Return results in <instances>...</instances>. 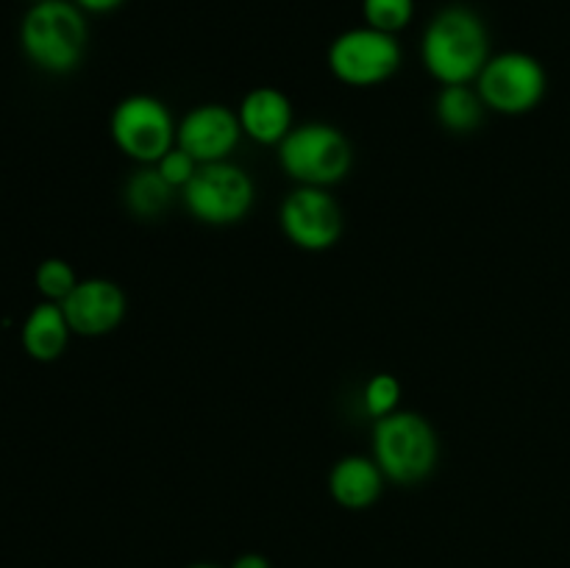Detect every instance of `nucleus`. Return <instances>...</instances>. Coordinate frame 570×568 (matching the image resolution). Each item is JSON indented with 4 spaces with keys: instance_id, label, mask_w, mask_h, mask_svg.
I'll return each mask as SVG.
<instances>
[{
    "instance_id": "f257e3e1",
    "label": "nucleus",
    "mask_w": 570,
    "mask_h": 568,
    "mask_svg": "<svg viewBox=\"0 0 570 568\" xmlns=\"http://www.w3.org/2000/svg\"><path fill=\"white\" fill-rule=\"evenodd\" d=\"M426 70L443 87L479 78L490 61V33L482 17L468 6H445L423 33Z\"/></svg>"
},
{
    "instance_id": "f03ea898",
    "label": "nucleus",
    "mask_w": 570,
    "mask_h": 568,
    "mask_svg": "<svg viewBox=\"0 0 570 568\" xmlns=\"http://www.w3.org/2000/svg\"><path fill=\"white\" fill-rule=\"evenodd\" d=\"M87 20L70 0H39L26 11L20 45L28 59L48 72H70L87 53Z\"/></svg>"
},
{
    "instance_id": "7ed1b4c3",
    "label": "nucleus",
    "mask_w": 570,
    "mask_h": 568,
    "mask_svg": "<svg viewBox=\"0 0 570 568\" xmlns=\"http://www.w3.org/2000/svg\"><path fill=\"white\" fill-rule=\"evenodd\" d=\"M373 460L387 479L415 484L434 471L438 434L415 412H390L373 427Z\"/></svg>"
},
{
    "instance_id": "20e7f679",
    "label": "nucleus",
    "mask_w": 570,
    "mask_h": 568,
    "mask_svg": "<svg viewBox=\"0 0 570 568\" xmlns=\"http://www.w3.org/2000/svg\"><path fill=\"white\" fill-rule=\"evenodd\" d=\"M282 167L304 187H328L345 178L354 161V150L343 131L326 123H306L293 128L278 145Z\"/></svg>"
},
{
    "instance_id": "39448f33",
    "label": "nucleus",
    "mask_w": 570,
    "mask_h": 568,
    "mask_svg": "<svg viewBox=\"0 0 570 568\" xmlns=\"http://www.w3.org/2000/svg\"><path fill=\"white\" fill-rule=\"evenodd\" d=\"M184 204L200 223L228 226L248 215L254 204V184L248 173L239 170L237 165L209 161V165H200L184 187Z\"/></svg>"
},
{
    "instance_id": "423d86ee",
    "label": "nucleus",
    "mask_w": 570,
    "mask_h": 568,
    "mask_svg": "<svg viewBox=\"0 0 570 568\" xmlns=\"http://www.w3.org/2000/svg\"><path fill=\"white\" fill-rule=\"evenodd\" d=\"M328 67L351 87H376L401 67V45L393 33L371 26L343 31L328 48Z\"/></svg>"
},
{
    "instance_id": "0eeeda50",
    "label": "nucleus",
    "mask_w": 570,
    "mask_h": 568,
    "mask_svg": "<svg viewBox=\"0 0 570 568\" xmlns=\"http://www.w3.org/2000/svg\"><path fill=\"white\" fill-rule=\"evenodd\" d=\"M476 81V92L482 95L484 106L501 111V115L532 111L546 95L543 65L534 56L521 53V50L490 56Z\"/></svg>"
},
{
    "instance_id": "6e6552de",
    "label": "nucleus",
    "mask_w": 570,
    "mask_h": 568,
    "mask_svg": "<svg viewBox=\"0 0 570 568\" xmlns=\"http://www.w3.org/2000/svg\"><path fill=\"white\" fill-rule=\"evenodd\" d=\"M173 117L161 100L150 95H131L111 115V137L131 159L156 165L176 143Z\"/></svg>"
},
{
    "instance_id": "1a4fd4ad",
    "label": "nucleus",
    "mask_w": 570,
    "mask_h": 568,
    "mask_svg": "<svg viewBox=\"0 0 570 568\" xmlns=\"http://www.w3.org/2000/svg\"><path fill=\"white\" fill-rule=\"evenodd\" d=\"M282 228L298 248L323 251L340 239L343 215L323 187H301L282 204Z\"/></svg>"
},
{
    "instance_id": "9d476101",
    "label": "nucleus",
    "mask_w": 570,
    "mask_h": 568,
    "mask_svg": "<svg viewBox=\"0 0 570 568\" xmlns=\"http://www.w3.org/2000/svg\"><path fill=\"white\" fill-rule=\"evenodd\" d=\"M239 134H243V123L226 106H198L189 111L176 131V145L187 150L189 156L209 165V161H226L228 154L237 148Z\"/></svg>"
},
{
    "instance_id": "9b49d317",
    "label": "nucleus",
    "mask_w": 570,
    "mask_h": 568,
    "mask_svg": "<svg viewBox=\"0 0 570 568\" xmlns=\"http://www.w3.org/2000/svg\"><path fill=\"white\" fill-rule=\"evenodd\" d=\"M67 323L76 334L98 337L111 332L126 315V295L109 278H89L78 282L76 290L61 301Z\"/></svg>"
},
{
    "instance_id": "f8f14e48",
    "label": "nucleus",
    "mask_w": 570,
    "mask_h": 568,
    "mask_svg": "<svg viewBox=\"0 0 570 568\" xmlns=\"http://www.w3.org/2000/svg\"><path fill=\"white\" fill-rule=\"evenodd\" d=\"M239 123H243V131L256 143L282 145L284 137L293 131V106H289L287 95H282L278 89L259 87L243 100Z\"/></svg>"
},
{
    "instance_id": "ddd939ff",
    "label": "nucleus",
    "mask_w": 570,
    "mask_h": 568,
    "mask_svg": "<svg viewBox=\"0 0 570 568\" xmlns=\"http://www.w3.org/2000/svg\"><path fill=\"white\" fill-rule=\"evenodd\" d=\"M382 468L376 466V460H367V457H345L334 466L332 477H328L334 501L348 507V510L371 507L382 496Z\"/></svg>"
},
{
    "instance_id": "4468645a",
    "label": "nucleus",
    "mask_w": 570,
    "mask_h": 568,
    "mask_svg": "<svg viewBox=\"0 0 570 568\" xmlns=\"http://www.w3.org/2000/svg\"><path fill=\"white\" fill-rule=\"evenodd\" d=\"M70 323H67L61 304H39L37 310L28 315L26 326H22V345L33 360H56L65 351L67 337H70Z\"/></svg>"
},
{
    "instance_id": "2eb2a0df",
    "label": "nucleus",
    "mask_w": 570,
    "mask_h": 568,
    "mask_svg": "<svg viewBox=\"0 0 570 568\" xmlns=\"http://www.w3.org/2000/svg\"><path fill=\"white\" fill-rule=\"evenodd\" d=\"M484 115V100L482 95L473 92L468 84H451L443 87L438 95V120L443 123L449 131L468 134L482 123Z\"/></svg>"
},
{
    "instance_id": "dca6fc26",
    "label": "nucleus",
    "mask_w": 570,
    "mask_h": 568,
    "mask_svg": "<svg viewBox=\"0 0 570 568\" xmlns=\"http://www.w3.org/2000/svg\"><path fill=\"white\" fill-rule=\"evenodd\" d=\"M173 193H176V187H170L156 167H145L128 178L126 204L134 215L156 217L170 206Z\"/></svg>"
},
{
    "instance_id": "f3484780",
    "label": "nucleus",
    "mask_w": 570,
    "mask_h": 568,
    "mask_svg": "<svg viewBox=\"0 0 570 568\" xmlns=\"http://www.w3.org/2000/svg\"><path fill=\"white\" fill-rule=\"evenodd\" d=\"M362 14H365V26L395 37L412 22L415 0H362Z\"/></svg>"
},
{
    "instance_id": "a211bd4d",
    "label": "nucleus",
    "mask_w": 570,
    "mask_h": 568,
    "mask_svg": "<svg viewBox=\"0 0 570 568\" xmlns=\"http://www.w3.org/2000/svg\"><path fill=\"white\" fill-rule=\"evenodd\" d=\"M76 284H78L76 273H72V267L67 265V262L45 259L42 265L37 267L39 293L48 295L53 304H61V301H65L72 290H76Z\"/></svg>"
},
{
    "instance_id": "6ab92c4d",
    "label": "nucleus",
    "mask_w": 570,
    "mask_h": 568,
    "mask_svg": "<svg viewBox=\"0 0 570 568\" xmlns=\"http://www.w3.org/2000/svg\"><path fill=\"white\" fill-rule=\"evenodd\" d=\"M401 399V384L399 379L390 376V373H379L367 382L365 393H362V401H365V410L371 418H384L390 412H395Z\"/></svg>"
},
{
    "instance_id": "aec40b11",
    "label": "nucleus",
    "mask_w": 570,
    "mask_h": 568,
    "mask_svg": "<svg viewBox=\"0 0 570 568\" xmlns=\"http://www.w3.org/2000/svg\"><path fill=\"white\" fill-rule=\"evenodd\" d=\"M198 167H200V161L195 159V156H189L184 148H178V145H173V148L167 150L159 161H156V170L161 173V178H165V182L176 189L187 187L189 178L195 176V170H198Z\"/></svg>"
},
{
    "instance_id": "412c9836",
    "label": "nucleus",
    "mask_w": 570,
    "mask_h": 568,
    "mask_svg": "<svg viewBox=\"0 0 570 568\" xmlns=\"http://www.w3.org/2000/svg\"><path fill=\"white\" fill-rule=\"evenodd\" d=\"M72 3L81 11H89V14H106V11H115L126 0H72Z\"/></svg>"
},
{
    "instance_id": "4be33fe9",
    "label": "nucleus",
    "mask_w": 570,
    "mask_h": 568,
    "mask_svg": "<svg viewBox=\"0 0 570 568\" xmlns=\"http://www.w3.org/2000/svg\"><path fill=\"white\" fill-rule=\"evenodd\" d=\"M232 568H271V562H267V557L248 551V555H239L237 560L232 562Z\"/></svg>"
},
{
    "instance_id": "5701e85b",
    "label": "nucleus",
    "mask_w": 570,
    "mask_h": 568,
    "mask_svg": "<svg viewBox=\"0 0 570 568\" xmlns=\"http://www.w3.org/2000/svg\"><path fill=\"white\" fill-rule=\"evenodd\" d=\"M189 568H220V566H212V562H195V566Z\"/></svg>"
},
{
    "instance_id": "b1692460",
    "label": "nucleus",
    "mask_w": 570,
    "mask_h": 568,
    "mask_svg": "<svg viewBox=\"0 0 570 568\" xmlns=\"http://www.w3.org/2000/svg\"><path fill=\"white\" fill-rule=\"evenodd\" d=\"M33 3H39V0H33Z\"/></svg>"
}]
</instances>
